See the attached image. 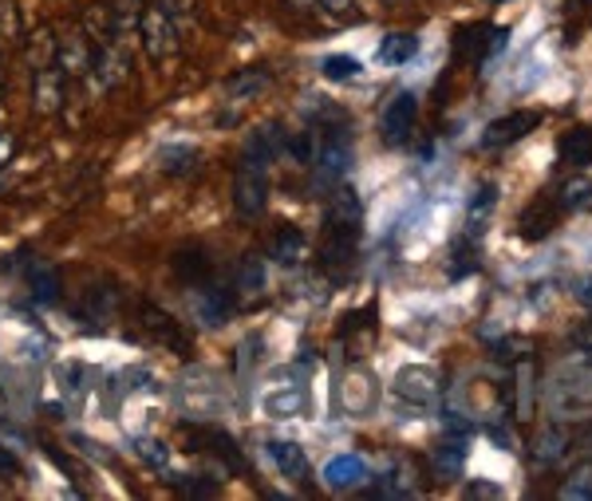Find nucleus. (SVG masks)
<instances>
[{"instance_id":"nucleus-41","label":"nucleus","mask_w":592,"mask_h":501,"mask_svg":"<svg viewBox=\"0 0 592 501\" xmlns=\"http://www.w3.org/2000/svg\"><path fill=\"white\" fill-rule=\"evenodd\" d=\"M12 159V134H0V166Z\"/></svg>"},{"instance_id":"nucleus-35","label":"nucleus","mask_w":592,"mask_h":501,"mask_svg":"<svg viewBox=\"0 0 592 501\" xmlns=\"http://www.w3.org/2000/svg\"><path fill=\"white\" fill-rule=\"evenodd\" d=\"M466 498H502V490L489 482H474V486H466Z\"/></svg>"},{"instance_id":"nucleus-11","label":"nucleus","mask_w":592,"mask_h":501,"mask_svg":"<svg viewBox=\"0 0 592 501\" xmlns=\"http://www.w3.org/2000/svg\"><path fill=\"white\" fill-rule=\"evenodd\" d=\"M56 64H60V72H64L67 79H79V76H87V72H92L95 52H92V44H87L84 32L67 29L64 36H56Z\"/></svg>"},{"instance_id":"nucleus-43","label":"nucleus","mask_w":592,"mask_h":501,"mask_svg":"<svg viewBox=\"0 0 592 501\" xmlns=\"http://www.w3.org/2000/svg\"><path fill=\"white\" fill-rule=\"evenodd\" d=\"M0 91H4V79H0Z\"/></svg>"},{"instance_id":"nucleus-29","label":"nucleus","mask_w":592,"mask_h":501,"mask_svg":"<svg viewBox=\"0 0 592 501\" xmlns=\"http://www.w3.org/2000/svg\"><path fill=\"white\" fill-rule=\"evenodd\" d=\"M564 446H569V435H564L561 426H549L546 435H541V438L534 443V455L541 458V462H553V458L561 455Z\"/></svg>"},{"instance_id":"nucleus-12","label":"nucleus","mask_w":592,"mask_h":501,"mask_svg":"<svg viewBox=\"0 0 592 501\" xmlns=\"http://www.w3.org/2000/svg\"><path fill=\"white\" fill-rule=\"evenodd\" d=\"M557 221H561V206H557V198L553 194H537V198L521 209L517 226H521V237H526V241H541V237L553 233Z\"/></svg>"},{"instance_id":"nucleus-44","label":"nucleus","mask_w":592,"mask_h":501,"mask_svg":"<svg viewBox=\"0 0 592 501\" xmlns=\"http://www.w3.org/2000/svg\"><path fill=\"white\" fill-rule=\"evenodd\" d=\"M498 4H502V0H498Z\"/></svg>"},{"instance_id":"nucleus-23","label":"nucleus","mask_w":592,"mask_h":501,"mask_svg":"<svg viewBox=\"0 0 592 501\" xmlns=\"http://www.w3.org/2000/svg\"><path fill=\"white\" fill-rule=\"evenodd\" d=\"M415 56H419V36H411V32H391V36L379 44V64H387V67H403V64H411Z\"/></svg>"},{"instance_id":"nucleus-15","label":"nucleus","mask_w":592,"mask_h":501,"mask_svg":"<svg viewBox=\"0 0 592 501\" xmlns=\"http://www.w3.org/2000/svg\"><path fill=\"white\" fill-rule=\"evenodd\" d=\"M261 407L269 418H301L309 411V391L301 383H281V388L265 391Z\"/></svg>"},{"instance_id":"nucleus-39","label":"nucleus","mask_w":592,"mask_h":501,"mask_svg":"<svg viewBox=\"0 0 592 501\" xmlns=\"http://www.w3.org/2000/svg\"><path fill=\"white\" fill-rule=\"evenodd\" d=\"M589 9H592V0H564V12H569V17H584Z\"/></svg>"},{"instance_id":"nucleus-21","label":"nucleus","mask_w":592,"mask_h":501,"mask_svg":"<svg viewBox=\"0 0 592 501\" xmlns=\"http://www.w3.org/2000/svg\"><path fill=\"white\" fill-rule=\"evenodd\" d=\"M24 284H29L32 296H36L40 304H56L60 301V273H56V269L40 265L36 257L24 265Z\"/></svg>"},{"instance_id":"nucleus-4","label":"nucleus","mask_w":592,"mask_h":501,"mask_svg":"<svg viewBox=\"0 0 592 501\" xmlns=\"http://www.w3.org/2000/svg\"><path fill=\"white\" fill-rule=\"evenodd\" d=\"M139 324L159 348L174 351V356H190V351H194V336L186 331V324L174 320L166 308H159V304L139 301Z\"/></svg>"},{"instance_id":"nucleus-38","label":"nucleus","mask_w":592,"mask_h":501,"mask_svg":"<svg viewBox=\"0 0 592 501\" xmlns=\"http://www.w3.org/2000/svg\"><path fill=\"white\" fill-rule=\"evenodd\" d=\"M577 301L592 308V276H581V281H577Z\"/></svg>"},{"instance_id":"nucleus-7","label":"nucleus","mask_w":592,"mask_h":501,"mask_svg":"<svg viewBox=\"0 0 592 501\" xmlns=\"http://www.w3.org/2000/svg\"><path fill=\"white\" fill-rule=\"evenodd\" d=\"M537 127H541V111L521 107V111H509V115H502V119H494V123L482 131V146H486V151H506V146L521 142L526 134H534Z\"/></svg>"},{"instance_id":"nucleus-17","label":"nucleus","mask_w":592,"mask_h":501,"mask_svg":"<svg viewBox=\"0 0 592 501\" xmlns=\"http://www.w3.org/2000/svg\"><path fill=\"white\" fill-rule=\"evenodd\" d=\"M269 257H273L277 265H301L304 257H309V237L301 233L297 226H281L273 237H269Z\"/></svg>"},{"instance_id":"nucleus-33","label":"nucleus","mask_w":592,"mask_h":501,"mask_svg":"<svg viewBox=\"0 0 592 501\" xmlns=\"http://www.w3.org/2000/svg\"><path fill=\"white\" fill-rule=\"evenodd\" d=\"M20 36L17 29V9H12L9 0H0V47H12Z\"/></svg>"},{"instance_id":"nucleus-20","label":"nucleus","mask_w":592,"mask_h":501,"mask_svg":"<svg viewBox=\"0 0 592 501\" xmlns=\"http://www.w3.org/2000/svg\"><path fill=\"white\" fill-rule=\"evenodd\" d=\"M462 466H466V435H446L439 446H434V470L446 478H459Z\"/></svg>"},{"instance_id":"nucleus-10","label":"nucleus","mask_w":592,"mask_h":501,"mask_svg":"<svg viewBox=\"0 0 592 501\" xmlns=\"http://www.w3.org/2000/svg\"><path fill=\"white\" fill-rule=\"evenodd\" d=\"M415 119H419V95L415 91H399L387 104L384 119H379V131H384V142L387 146H403L415 131Z\"/></svg>"},{"instance_id":"nucleus-25","label":"nucleus","mask_w":592,"mask_h":501,"mask_svg":"<svg viewBox=\"0 0 592 501\" xmlns=\"http://www.w3.org/2000/svg\"><path fill=\"white\" fill-rule=\"evenodd\" d=\"M557 206H561V214L569 209V214H577V209H584V206H592V182L584 178V174H577V178H569V182H561L557 186Z\"/></svg>"},{"instance_id":"nucleus-16","label":"nucleus","mask_w":592,"mask_h":501,"mask_svg":"<svg viewBox=\"0 0 592 501\" xmlns=\"http://www.w3.org/2000/svg\"><path fill=\"white\" fill-rule=\"evenodd\" d=\"M64 84H67V76L60 72L56 59H44V64L32 72V87H36V107H40V111H56L60 99H64Z\"/></svg>"},{"instance_id":"nucleus-28","label":"nucleus","mask_w":592,"mask_h":501,"mask_svg":"<svg viewBox=\"0 0 592 501\" xmlns=\"http://www.w3.org/2000/svg\"><path fill=\"white\" fill-rule=\"evenodd\" d=\"M134 455L151 466V470L170 473V450H166V443H159V438H134Z\"/></svg>"},{"instance_id":"nucleus-9","label":"nucleus","mask_w":592,"mask_h":501,"mask_svg":"<svg viewBox=\"0 0 592 501\" xmlns=\"http://www.w3.org/2000/svg\"><path fill=\"white\" fill-rule=\"evenodd\" d=\"M391 388H395V395L403 399V403H411V407H434V403H439V375H434V368H427V363L403 368L395 375Z\"/></svg>"},{"instance_id":"nucleus-26","label":"nucleus","mask_w":592,"mask_h":501,"mask_svg":"<svg viewBox=\"0 0 592 501\" xmlns=\"http://www.w3.org/2000/svg\"><path fill=\"white\" fill-rule=\"evenodd\" d=\"M159 166L166 174H190L197 166V151L194 146H182V142H170L159 151Z\"/></svg>"},{"instance_id":"nucleus-22","label":"nucleus","mask_w":592,"mask_h":501,"mask_svg":"<svg viewBox=\"0 0 592 501\" xmlns=\"http://www.w3.org/2000/svg\"><path fill=\"white\" fill-rule=\"evenodd\" d=\"M269 458H273L277 470H281L284 478H297V482L309 478V458H304V450L297 443H281V438H273V443H269Z\"/></svg>"},{"instance_id":"nucleus-34","label":"nucleus","mask_w":592,"mask_h":501,"mask_svg":"<svg viewBox=\"0 0 592 501\" xmlns=\"http://www.w3.org/2000/svg\"><path fill=\"white\" fill-rule=\"evenodd\" d=\"M529 383H534V363H521L517 368V391H521V403H517V418H529Z\"/></svg>"},{"instance_id":"nucleus-13","label":"nucleus","mask_w":592,"mask_h":501,"mask_svg":"<svg viewBox=\"0 0 592 501\" xmlns=\"http://www.w3.org/2000/svg\"><path fill=\"white\" fill-rule=\"evenodd\" d=\"M367 482V462L359 455H336L324 462V486L336 493L359 490Z\"/></svg>"},{"instance_id":"nucleus-37","label":"nucleus","mask_w":592,"mask_h":501,"mask_svg":"<svg viewBox=\"0 0 592 501\" xmlns=\"http://www.w3.org/2000/svg\"><path fill=\"white\" fill-rule=\"evenodd\" d=\"M577 348L589 351V356H592V316L581 324V328H577Z\"/></svg>"},{"instance_id":"nucleus-24","label":"nucleus","mask_w":592,"mask_h":501,"mask_svg":"<svg viewBox=\"0 0 592 501\" xmlns=\"http://www.w3.org/2000/svg\"><path fill=\"white\" fill-rule=\"evenodd\" d=\"M265 87H269V72H265V67H249V72L229 79L226 95H229V104H245V99H257Z\"/></svg>"},{"instance_id":"nucleus-31","label":"nucleus","mask_w":592,"mask_h":501,"mask_svg":"<svg viewBox=\"0 0 592 501\" xmlns=\"http://www.w3.org/2000/svg\"><path fill=\"white\" fill-rule=\"evenodd\" d=\"M379 493H384V498H411L415 482L407 478V466H395V470L387 473L384 482H379Z\"/></svg>"},{"instance_id":"nucleus-5","label":"nucleus","mask_w":592,"mask_h":501,"mask_svg":"<svg viewBox=\"0 0 592 501\" xmlns=\"http://www.w3.org/2000/svg\"><path fill=\"white\" fill-rule=\"evenodd\" d=\"M186 438H190V450L209 455L214 462H222V473H245L241 446H237L226 431H217V426H202V423H186Z\"/></svg>"},{"instance_id":"nucleus-6","label":"nucleus","mask_w":592,"mask_h":501,"mask_svg":"<svg viewBox=\"0 0 592 501\" xmlns=\"http://www.w3.org/2000/svg\"><path fill=\"white\" fill-rule=\"evenodd\" d=\"M139 36L151 59H166L179 52V32H174L170 12L162 9V4H147V9L139 12Z\"/></svg>"},{"instance_id":"nucleus-40","label":"nucleus","mask_w":592,"mask_h":501,"mask_svg":"<svg viewBox=\"0 0 592 501\" xmlns=\"http://www.w3.org/2000/svg\"><path fill=\"white\" fill-rule=\"evenodd\" d=\"M324 4H329L332 17H348L352 12V0H324Z\"/></svg>"},{"instance_id":"nucleus-32","label":"nucleus","mask_w":592,"mask_h":501,"mask_svg":"<svg viewBox=\"0 0 592 501\" xmlns=\"http://www.w3.org/2000/svg\"><path fill=\"white\" fill-rule=\"evenodd\" d=\"M494 202H498L494 186H482V189H478V198L471 202V233H474V229H482V221H486V214L494 209Z\"/></svg>"},{"instance_id":"nucleus-14","label":"nucleus","mask_w":592,"mask_h":501,"mask_svg":"<svg viewBox=\"0 0 592 501\" xmlns=\"http://www.w3.org/2000/svg\"><path fill=\"white\" fill-rule=\"evenodd\" d=\"M229 288H234V304H237V308H249V304L261 301V296H265V265H261V257H241V265H237Z\"/></svg>"},{"instance_id":"nucleus-36","label":"nucleus","mask_w":592,"mask_h":501,"mask_svg":"<svg viewBox=\"0 0 592 501\" xmlns=\"http://www.w3.org/2000/svg\"><path fill=\"white\" fill-rule=\"evenodd\" d=\"M0 470H4V473H20V470H24V466H20V458L12 455L9 446H0Z\"/></svg>"},{"instance_id":"nucleus-19","label":"nucleus","mask_w":592,"mask_h":501,"mask_svg":"<svg viewBox=\"0 0 592 501\" xmlns=\"http://www.w3.org/2000/svg\"><path fill=\"white\" fill-rule=\"evenodd\" d=\"M557 159H561V166H569V171H584V166H592V131L589 127H573V131H564L561 142H557Z\"/></svg>"},{"instance_id":"nucleus-30","label":"nucleus","mask_w":592,"mask_h":501,"mask_svg":"<svg viewBox=\"0 0 592 501\" xmlns=\"http://www.w3.org/2000/svg\"><path fill=\"white\" fill-rule=\"evenodd\" d=\"M561 498H581V501H592V462L577 466L569 473V482L561 486Z\"/></svg>"},{"instance_id":"nucleus-42","label":"nucleus","mask_w":592,"mask_h":501,"mask_svg":"<svg viewBox=\"0 0 592 501\" xmlns=\"http://www.w3.org/2000/svg\"><path fill=\"white\" fill-rule=\"evenodd\" d=\"M292 9H312V4H316V0H289Z\"/></svg>"},{"instance_id":"nucleus-3","label":"nucleus","mask_w":592,"mask_h":501,"mask_svg":"<svg viewBox=\"0 0 592 501\" xmlns=\"http://www.w3.org/2000/svg\"><path fill=\"white\" fill-rule=\"evenodd\" d=\"M316 182L324 189H336L340 182L348 178L352 171V134L348 127H324L320 131V142H316Z\"/></svg>"},{"instance_id":"nucleus-1","label":"nucleus","mask_w":592,"mask_h":501,"mask_svg":"<svg viewBox=\"0 0 592 501\" xmlns=\"http://www.w3.org/2000/svg\"><path fill=\"white\" fill-rule=\"evenodd\" d=\"M284 151V134L273 123L254 131L245 139V151L237 159L234 174V206L241 218H261L265 202H269V166Z\"/></svg>"},{"instance_id":"nucleus-2","label":"nucleus","mask_w":592,"mask_h":501,"mask_svg":"<svg viewBox=\"0 0 592 501\" xmlns=\"http://www.w3.org/2000/svg\"><path fill=\"white\" fill-rule=\"evenodd\" d=\"M359 233H364V206L356 189L336 186L329 209H324V241H320V269L332 276H344L356 257Z\"/></svg>"},{"instance_id":"nucleus-27","label":"nucleus","mask_w":592,"mask_h":501,"mask_svg":"<svg viewBox=\"0 0 592 501\" xmlns=\"http://www.w3.org/2000/svg\"><path fill=\"white\" fill-rule=\"evenodd\" d=\"M320 72H324V79H332V84H348V79H359L364 67H359L356 56H324Z\"/></svg>"},{"instance_id":"nucleus-18","label":"nucleus","mask_w":592,"mask_h":501,"mask_svg":"<svg viewBox=\"0 0 592 501\" xmlns=\"http://www.w3.org/2000/svg\"><path fill=\"white\" fill-rule=\"evenodd\" d=\"M174 276L194 288V284H202V281H209V276H214V257H209L202 246L179 249V253H174Z\"/></svg>"},{"instance_id":"nucleus-8","label":"nucleus","mask_w":592,"mask_h":501,"mask_svg":"<svg viewBox=\"0 0 592 501\" xmlns=\"http://www.w3.org/2000/svg\"><path fill=\"white\" fill-rule=\"evenodd\" d=\"M190 304H194L197 320H206L209 328L226 324L229 316H234V308H237V304H234V288H229V284H217L214 276L190 288Z\"/></svg>"}]
</instances>
